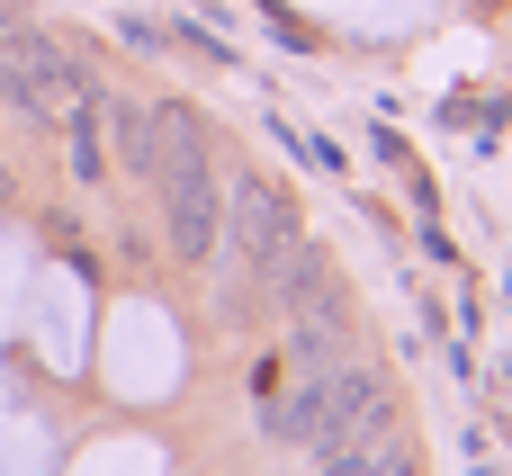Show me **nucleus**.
<instances>
[{"label":"nucleus","instance_id":"obj_1","mask_svg":"<svg viewBox=\"0 0 512 476\" xmlns=\"http://www.w3.org/2000/svg\"><path fill=\"white\" fill-rule=\"evenodd\" d=\"M387 423H396V405H387L378 369H360V360H324V369L270 414V432H279V441H306V450H342V441H369V432H387Z\"/></svg>","mask_w":512,"mask_h":476},{"label":"nucleus","instance_id":"obj_2","mask_svg":"<svg viewBox=\"0 0 512 476\" xmlns=\"http://www.w3.org/2000/svg\"><path fill=\"white\" fill-rule=\"evenodd\" d=\"M288 234H297L288 198H279V189H261V180H243V189H234V207H225V243H216V252H225L234 270H261Z\"/></svg>","mask_w":512,"mask_h":476},{"label":"nucleus","instance_id":"obj_3","mask_svg":"<svg viewBox=\"0 0 512 476\" xmlns=\"http://www.w3.org/2000/svg\"><path fill=\"white\" fill-rule=\"evenodd\" d=\"M288 342H297V360H306V369H324V360H351V315H342L333 279H324V288H306V297L288 306Z\"/></svg>","mask_w":512,"mask_h":476},{"label":"nucleus","instance_id":"obj_4","mask_svg":"<svg viewBox=\"0 0 512 476\" xmlns=\"http://www.w3.org/2000/svg\"><path fill=\"white\" fill-rule=\"evenodd\" d=\"M18 72H27V81H36V99H45V108H54V117H63V108H81V99H90V81H81V63H72V54H63V45H54V36H27V45H18Z\"/></svg>","mask_w":512,"mask_h":476},{"label":"nucleus","instance_id":"obj_5","mask_svg":"<svg viewBox=\"0 0 512 476\" xmlns=\"http://www.w3.org/2000/svg\"><path fill=\"white\" fill-rule=\"evenodd\" d=\"M324 476H414V450H405V441H396V423H387V432H369V441L324 450Z\"/></svg>","mask_w":512,"mask_h":476},{"label":"nucleus","instance_id":"obj_6","mask_svg":"<svg viewBox=\"0 0 512 476\" xmlns=\"http://www.w3.org/2000/svg\"><path fill=\"white\" fill-rule=\"evenodd\" d=\"M90 117L117 135V162H126L135 180H153V108H117V99H99Z\"/></svg>","mask_w":512,"mask_h":476},{"label":"nucleus","instance_id":"obj_7","mask_svg":"<svg viewBox=\"0 0 512 476\" xmlns=\"http://www.w3.org/2000/svg\"><path fill=\"white\" fill-rule=\"evenodd\" d=\"M27 36H36V27H27V18H18V9H9V0H0V45H9V54H18V45H27Z\"/></svg>","mask_w":512,"mask_h":476}]
</instances>
